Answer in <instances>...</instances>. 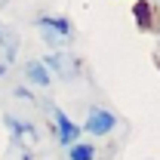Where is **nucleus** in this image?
Masks as SVG:
<instances>
[{"label":"nucleus","instance_id":"obj_1","mask_svg":"<svg viewBox=\"0 0 160 160\" xmlns=\"http://www.w3.org/2000/svg\"><path fill=\"white\" fill-rule=\"evenodd\" d=\"M132 16H136V28L142 34H157L160 31V19H157V6L151 0H136L132 6Z\"/></svg>","mask_w":160,"mask_h":160},{"label":"nucleus","instance_id":"obj_2","mask_svg":"<svg viewBox=\"0 0 160 160\" xmlns=\"http://www.w3.org/2000/svg\"><path fill=\"white\" fill-rule=\"evenodd\" d=\"M114 126H117V114H111V111H105V108H92L83 129H86L89 136H99L102 139V136H108Z\"/></svg>","mask_w":160,"mask_h":160},{"label":"nucleus","instance_id":"obj_3","mask_svg":"<svg viewBox=\"0 0 160 160\" xmlns=\"http://www.w3.org/2000/svg\"><path fill=\"white\" fill-rule=\"evenodd\" d=\"M52 120H56V136H59L62 145H77V136H80V126L74 123V120L68 117L62 108H52Z\"/></svg>","mask_w":160,"mask_h":160},{"label":"nucleus","instance_id":"obj_4","mask_svg":"<svg viewBox=\"0 0 160 160\" xmlns=\"http://www.w3.org/2000/svg\"><path fill=\"white\" fill-rule=\"evenodd\" d=\"M37 25L49 31V43H59V37H71V31H74V28H71V22L62 19V16H43Z\"/></svg>","mask_w":160,"mask_h":160},{"label":"nucleus","instance_id":"obj_5","mask_svg":"<svg viewBox=\"0 0 160 160\" xmlns=\"http://www.w3.org/2000/svg\"><path fill=\"white\" fill-rule=\"evenodd\" d=\"M28 80H34L37 86H49V74H46L43 62H31L28 65Z\"/></svg>","mask_w":160,"mask_h":160},{"label":"nucleus","instance_id":"obj_6","mask_svg":"<svg viewBox=\"0 0 160 160\" xmlns=\"http://www.w3.org/2000/svg\"><path fill=\"white\" fill-rule=\"evenodd\" d=\"M71 160H92L96 157V148L92 145H86V142H77V145H71Z\"/></svg>","mask_w":160,"mask_h":160}]
</instances>
